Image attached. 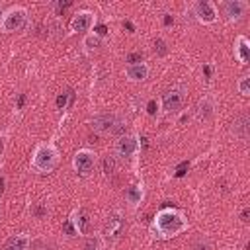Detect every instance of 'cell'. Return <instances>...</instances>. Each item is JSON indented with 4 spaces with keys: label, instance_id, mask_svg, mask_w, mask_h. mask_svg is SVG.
<instances>
[{
    "label": "cell",
    "instance_id": "3957f363",
    "mask_svg": "<svg viewBox=\"0 0 250 250\" xmlns=\"http://www.w3.org/2000/svg\"><path fill=\"white\" fill-rule=\"evenodd\" d=\"M92 127L94 131H98L100 135H115V133H121L125 123L119 115L115 113H100L94 117L92 121Z\"/></svg>",
    "mask_w": 250,
    "mask_h": 250
},
{
    "label": "cell",
    "instance_id": "7a4b0ae2",
    "mask_svg": "<svg viewBox=\"0 0 250 250\" xmlns=\"http://www.w3.org/2000/svg\"><path fill=\"white\" fill-rule=\"evenodd\" d=\"M59 150L53 143H41L35 146L31 154V168L39 174H49L59 166Z\"/></svg>",
    "mask_w": 250,
    "mask_h": 250
},
{
    "label": "cell",
    "instance_id": "277c9868",
    "mask_svg": "<svg viewBox=\"0 0 250 250\" xmlns=\"http://www.w3.org/2000/svg\"><path fill=\"white\" fill-rule=\"evenodd\" d=\"M25 21H27V10L21 8V6H12L10 10L4 12L2 21H0V27H2V31L12 33V31L21 29L25 25Z\"/></svg>",
    "mask_w": 250,
    "mask_h": 250
},
{
    "label": "cell",
    "instance_id": "6da1fadb",
    "mask_svg": "<svg viewBox=\"0 0 250 250\" xmlns=\"http://www.w3.org/2000/svg\"><path fill=\"white\" fill-rule=\"evenodd\" d=\"M188 229V219L176 209H162L152 221V234L156 238H174Z\"/></svg>",
    "mask_w": 250,
    "mask_h": 250
},
{
    "label": "cell",
    "instance_id": "4316f807",
    "mask_svg": "<svg viewBox=\"0 0 250 250\" xmlns=\"http://www.w3.org/2000/svg\"><path fill=\"white\" fill-rule=\"evenodd\" d=\"M195 250H209V246H207V244H197Z\"/></svg>",
    "mask_w": 250,
    "mask_h": 250
},
{
    "label": "cell",
    "instance_id": "f546056e",
    "mask_svg": "<svg viewBox=\"0 0 250 250\" xmlns=\"http://www.w3.org/2000/svg\"><path fill=\"white\" fill-rule=\"evenodd\" d=\"M2 16H4V10H2V6H0V21H2Z\"/></svg>",
    "mask_w": 250,
    "mask_h": 250
},
{
    "label": "cell",
    "instance_id": "2e32d148",
    "mask_svg": "<svg viewBox=\"0 0 250 250\" xmlns=\"http://www.w3.org/2000/svg\"><path fill=\"white\" fill-rule=\"evenodd\" d=\"M4 246L12 248V250H29V236L27 234H14L6 240Z\"/></svg>",
    "mask_w": 250,
    "mask_h": 250
},
{
    "label": "cell",
    "instance_id": "484cf974",
    "mask_svg": "<svg viewBox=\"0 0 250 250\" xmlns=\"http://www.w3.org/2000/svg\"><path fill=\"white\" fill-rule=\"evenodd\" d=\"M186 168H188V162H184V164H180V166H178V176H182Z\"/></svg>",
    "mask_w": 250,
    "mask_h": 250
},
{
    "label": "cell",
    "instance_id": "9a60e30c",
    "mask_svg": "<svg viewBox=\"0 0 250 250\" xmlns=\"http://www.w3.org/2000/svg\"><path fill=\"white\" fill-rule=\"evenodd\" d=\"M215 113V102L211 100V98H201L199 102H197V105H195V115H197V119H209L211 115Z\"/></svg>",
    "mask_w": 250,
    "mask_h": 250
},
{
    "label": "cell",
    "instance_id": "ba28073f",
    "mask_svg": "<svg viewBox=\"0 0 250 250\" xmlns=\"http://www.w3.org/2000/svg\"><path fill=\"white\" fill-rule=\"evenodd\" d=\"M94 21H96V16H94L92 12L80 10V12H76V14L72 16V20H70V29H72L74 33H86V31H90V29L94 27Z\"/></svg>",
    "mask_w": 250,
    "mask_h": 250
},
{
    "label": "cell",
    "instance_id": "7402d4cb",
    "mask_svg": "<svg viewBox=\"0 0 250 250\" xmlns=\"http://www.w3.org/2000/svg\"><path fill=\"white\" fill-rule=\"evenodd\" d=\"M84 250H102V240L98 236H88L84 240Z\"/></svg>",
    "mask_w": 250,
    "mask_h": 250
},
{
    "label": "cell",
    "instance_id": "5b68a950",
    "mask_svg": "<svg viewBox=\"0 0 250 250\" xmlns=\"http://www.w3.org/2000/svg\"><path fill=\"white\" fill-rule=\"evenodd\" d=\"M96 152L94 150H90V148H80V150H76L74 152V156H72V166H74V170L80 174V176H88V174H92V170H94V166H96Z\"/></svg>",
    "mask_w": 250,
    "mask_h": 250
},
{
    "label": "cell",
    "instance_id": "9c48e42d",
    "mask_svg": "<svg viewBox=\"0 0 250 250\" xmlns=\"http://www.w3.org/2000/svg\"><path fill=\"white\" fill-rule=\"evenodd\" d=\"M248 12V2L244 0H227L223 2V14L227 16L229 21H238L246 16Z\"/></svg>",
    "mask_w": 250,
    "mask_h": 250
},
{
    "label": "cell",
    "instance_id": "e0dca14e",
    "mask_svg": "<svg viewBox=\"0 0 250 250\" xmlns=\"http://www.w3.org/2000/svg\"><path fill=\"white\" fill-rule=\"evenodd\" d=\"M143 188L141 186H129L125 189V201L131 203V205H139L143 201Z\"/></svg>",
    "mask_w": 250,
    "mask_h": 250
},
{
    "label": "cell",
    "instance_id": "4dcf8cb0",
    "mask_svg": "<svg viewBox=\"0 0 250 250\" xmlns=\"http://www.w3.org/2000/svg\"><path fill=\"white\" fill-rule=\"evenodd\" d=\"M4 250H12V248H8V246H4Z\"/></svg>",
    "mask_w": 250,
    "mask_h": 250
},
{
    "label": "cell",
    "instance_id": "83f0119b",
    "mask_svg": "<svg viewBox=\"0 0 250 250\" xmlns=\"http://www.w3.org/2000/svg\"><path fill=\"white\" fill-rule=\"evenodd\" d=\"M154 105H156L154 102H150V104H148V113H154Z\"/></svg>",
    "mask_w": 250,
    "mask_h": 250
},
{
    "label": "cell",
    "instance_id": "603a6c76",
    "mask_svg": "<svg viewBox=\"0 0 250 250\" xmlns=\"http://www.w3.org/2000/svg\"><path fill=\"white\" fill-rule=\"evenodd\" d=\"M154 53H156L158 57H164V55L168 53V47H166V41H164V39H156V41H154Z\"/></svg>",
    "mask_w": 250,
    "mask_h": 250
},
{
    "label": "cell",
    "instance_id": "44dd1931",
    "mask_svg": "<svg viewBox=\"0 0 250 250\" xmlns=\"http://www.w3.org/2000/svg\"><path fill=\"white\" fill-rule=\"evenodd\" d=\"M236 88H238V94L240 96H250V76H242L238 80Z\"/></svg>",
    "mask_w": 250,
    "mask_h": 250
},
{
    "label": "cell",
    "instance_id": "4fadbf2b",
    "mask_svg": "<svg viewBox=\"0 0 250 250\" xmlns=\"http://www.w3.org/2000/svg\"><path fill=\"white\" fill-rule=\"evenodd\" d=\"M68 221L72 223V229H74L76 234H86V230H88V223H90V221H88V215H86L84 209H74Z\"/></svg>",
    "mask_w": 250,
    "mask_h": 250
},
{
    "label": "cell",
    "instance_id": "ffe728a7",
    "mask_svg": "<svg viewBox=\"0 0 250 250\" xmlns=\"http://www.w3.org/2000/svg\"><path fill=\"white\" fill-rule=\"evenodd\" d=\"M100 45H102V37H98L96 33H88V35L84 37V47H86L88 51H96Z\"/></svg>",
    "mask_w": 250,
    "mask_h": 250
},
{
    "label": "cell",
    "instance_id": "30bf717a",
    "mask_svg": "<svg viewBox=\"0 0 250 250\" xmlns=\"http://www.w3.org/2000/svg\"><path fill=\"white\" fill-rule=\"evenodd\" d=\"M184 88H170V90H166L164 92V96H162V107H164V111H176V109H180L182 107V104H184Z\"/></svg>",
    "mask_w": 250,
    "mask_h": 250
},
{
    "label": "cell",
    "instance_id": "f1b7e54d",
    "mask_svg": "<svg viewBox=\"0 0 250 250\" xmlns=\"http://www.w3.org/2000/svg\"><path fill=\"white\" fill-rule=\"evenodd\" d=\"M2 150H4V141L0 139V154H2Z\"/></svg>",
    "mask_w": 250,
    "mask_h": 250
},
{
    "label": "cell",
    "instance_id": "8992f818",
    "mask_svg": "<svg viewBox=\"0 0 250 250\" xmlns=\"http://www.w3.org/2000/svg\"><path fill=\"white\" fill-rule=\"evenodd\" d=\"M139 148H141V143L137 135H121L115 143V152L121 158H131L133 154L139 152Z\"/></svg>",
    "mask_w": 250,
    "mask_h": 250
},
{
    "label": "cell",
    "instance_id": "d6986e66",
    "mask_svg": "<svg viewBox=\"0 0 250 250\" xmlns=\"http://www.w3.org/2000/svg\"><path fill=\"white\" fill-rule=\"evenodd\" d=\"M115 170H117V158H115V154H107L104 158V174L111 176V174H115Z\"/></svg>",
    "mask_w": 250,
    "mask_h": 250
},
{
    "label": "cell",
    "instance_id": "d4e9b609",
    "mask_svg": "<svg viewBox=\"0 0 250 250\" xmlns=\"http://www.w3.org/2000/svg\"><path fill=\"white\" fill-rule=\"evenodd\" d=\"M248 217H250V209H248V207H244V209H242V213H240V221H242V223H248Z\"/></svg>",
    "mask_w": 250,
    "mask_h": 250
},
{
    "label": "cell",
    "instance_id": "52a82bcc",
    "mask_svg": "<svg viewBox=\"0 0 250 250\" xmlns=\"http://www.w3.org/2000/svg\"><path fill=\"white\" fill-rule=\"evenodd\" d=\"M193 16L201 23H213L217 20V6L209 0H199L193 4Z\"/></svg>",
    "mask_w": 250,
    "mask_h": 250
},
{
    "label": "cell",
    "instance_id": "7c38bea8",
    "mask_svg": "<svg viewBox=\"0 0 250 250\" xmlns=\"http://www.w3.org/2000/svg\"><path fill=\"white\" fill-rule=\"evenodd\" d=\"M234 57L240 64H246L250 61V41L244 35H238L234 39Z\"/></svg>",
    "mask_w": 250,
    "mask_h": 250
},
{
    "label": "cell",
    "instance_id": "ac0fdd59",
    "mask_svg": "<svg viewBox=\"0 0 250 250\" xmlns=\"http://www.w3.org/2000/svg\"><path fill=\"white\" fill-rule=\"evenodd\" d=\"M234 133L240 137V139H246L248 137V115H240L236 121H234Z\"/></svg>",
    "mask_w": 250,
    "mask_h": 250
},
{
    "label": "cell",
    "instance_id": "8fae6325",
    "mask_svg": "<svg viewBox=\"0 0 250 250\" xmlns=\"http://www.w3.org/2000/svg\"><path fill=\"white\" fill-rule=\"evenodd\" d=\"M125 76L131 82H145L148 78V64L146 62H135L125 66Z\"/></svg>",
    "mask_w": 250,
    "mask_h": 250
},
{
    "label": "cell",
    "instance_id": "5bb4252c",
    "mask_svg": "<svg viewBox=\"0 0 250 250\" xmlns=\"http://www.w3.org/2000/svg\"><path fill=\"white\" fill-rule=\"evenodd\" d=\"M121 227H123V219H121V213H119V211H115V213H111V215L107 217L104 234H105L107 238H115V236L121 232Z\"/></svg>",
    "mask_w": 250,
    "mask_h": 250
},
{
    "label": "cell",
    "instance_id": "cb8c5ba5",
    "mask_svg": "<svg viewBox=\"0 0 250 250\" xmlns=\"http://www.w3.org/2000/svg\"><path fill=\"white\" fill-rule=\"evenodd\" d=\"M66 98H68V94L59 96V98H57V105H59V107H64V105H66Z\"/></svg>",
    "mask_w": 250,
    "mask_h": 250
}]
</instances>
